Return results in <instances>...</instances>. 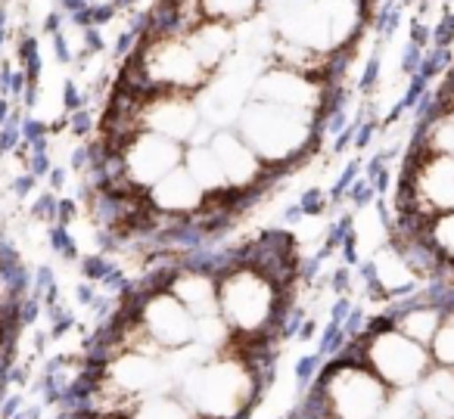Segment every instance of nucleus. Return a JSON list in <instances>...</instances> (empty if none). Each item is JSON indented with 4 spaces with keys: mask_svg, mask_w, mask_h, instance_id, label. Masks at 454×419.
Here are the masks:
<instances>
[{
    "mask_svg": "<svg viewBox=\"0 0 454 419\" xmlns=\"http://www.w3.org/2000/svg\"><path fill=\"white\" fill-rule=\"evenodd\" d=\"M274 379L255 369V363L234 345L224 354H212L193 367L181 382L177 394L200 419H253L259 400Z\"/></svg>",
    "mask_w": 454,
    "mask_h": 419,
    "instance_id": "nucleus-1",
    "label": "nucleus"
},
{
    "mask_svg": "<svg viewBox=\"0 0 454 419\" xmlns=\"http://www.w3.org/2000/svg\"><path fill=\"white\" fill-rule=\"evenodd\" d=\"M262 13L278 41L330 57L358 47L367 26V0H271Z\"/></svg>",
    "mask_w": 454,
    "mask_h": 419,
    "instance_id": "nucleus-2",
    "label": "nucleus"
},
{
    "mask_svg": "<svg viewBox=\"0 0 454 419\" xmlns=\"http://www.w3.org/2000/svg\"><path fill=\"white\" fill-rule=\"evenodd\" d=\"M296 292L280 289L271 276L259 274L249 264H237L218 274V314L240 342H259V338L286 342L284 320L299 301Z\"/></svg>",
    "mask_w": 454,
    "mask_h": 419,
    "instance_id": "nucleus-3",
    "label": "nucleus"
},
{
    "mask_svg": "<svg viewBox=\"0 0 454 419\" xmlns=\"http://www.w3.org/2000/svg\"><path fill=\"white\" fill-rule=\"evenodd\" d=\"M234 131L249 144V150L284 177L296 165H302L324 144L321 119L299 109H284L274 103L249 100L234 121Z\"/></svg>",
    "mask_w": 454,
    "mask_h": 419,
    "instance_id": "nucleus-4",
    "label": "nucleus"
},
{
    "mask_svg": "<svg viewBox=\"0 0 454 419\" xmlns=\"http://www.w3.org/2000/svg\"><path fill=\"white\" fill-rule=\"evenodd\" d=\"M324 407L327 419H380L392 400V388L371 373L358 357L340 351L324 361L309 392Z\"/></svg>",
    "mask_w": 454,
    "mask_h": 419,
    "instance_id": "nucleus-5",
    "label": "nucleus"
},
{
    "mask_svg": "<svg viewBox=\"0 0 454 419\" xmlns=\"http://www.w3.org/2000/svg\"><path fill=\"white\" fill-rule=\"evenodd\" d=\"M352 357H358L377 379H383L392 392H411L423 376L433 369L427 345L408 338L402 330L389 323L386 314L367 317L364 332L348 338L346 348Z\"/></svg>",
    "mask_w": 454,
    "mask_h": 419,
    "instance_id": "nucleus-6",
    "label": "nucleus"
},
{
    "mask_svg": "<svg viewBox=\"0 0 454 419\" xmlns=\"http://www.w3.org/2000/svg\"><path fill=\"white\" fill-rule=\"evenodd\" d=\"M128 59L144 72L153 94L196 97L212 81V75L196 63L193 50H190L184 38H144Z\"/></svg>",
    "mask_w": 454,
    "mask_h": 419,
    "instance_id": "nucleus-7",
    "label": "nucleus"
},
{
    "mask_svg": "<svg viewBox=\"0 0 454 419\" xmlns=\"http://www.w3.org/2000/svg\"><path fill=\"white\" fill-rule=\"evenodd\" d=\"M121 299L131 305L134 330L153 342L159 351H175L193 342L196 320L165 286L159 289H134L131 280L121 289Z\"/></svg>",
    "mask_w": 454,
    "mask_h": 419,
    "instance_id": "nucleus-8",
    "label": "nucleus"
},
{
    "mask_svg": "<svg viewBox=\"0 0 454 419\" xmlns=\"http://www.w3.org/2000/svg\"><path fill=\"white\" fill-rule=\"evenodd\" d=\"M215 159H218L221 171L227 177V187L234 196H243L249 202H259L278 187V177L253 150L249 144L234 131V128H215L208 137Z\"/></svg>",
    "mask_w": 454,
    "mask_h": 419,
    "instance_id": "nucleus-9",
    "label": "nucleus"
},
{
    "mask_svg": "<svg viewBox=\"0 0 454 419\" xmlns=\"http://www.w3.org/2000/svg\"><path fill=\"white\" fill-rule=\"evenodd\" d=\"M137 128L168 137L181 146L208 144L215 128L202 119V109L193 94H153L140 103Z\"/></svg>",
    "mask_w": 454,
    "mask_h": 419,
    "instance_id": "nucleus-10",
    "label": "nucleus"
},
{
    "mask_svg": "<svg viewBox=\"0 0 454 419\" xmlns=\"http://www.w3.org/2000/svg\"><path fill=\"white\" fill-rule=\"evenodd\" d=\"M121 162H125V181L134 190L146 193L153 183H159L165 175L181 168L184 146L168 137H159L153 131H137L119 146Z\"/></svg>",
    "mask_w": 454,
    "mask_h": 419,
    "instance_id": "nucleus-11",
    "label": "nucleus"
},
{
    "mask_svg": "<svg viewBox=\"0 0 454 419\" xmlns=\"http://www.w3.org/2000/svg\"><path fill=\"white\" fill-rule=\"evenodd\" d=\"M146 206L153 214L168 221H190L202 206H206V196L196 187L193 177L181 168H175L171 175H165L159 183H153L146 190Z\"/></svg>",
    "mask_w": 454,
    "mask_h": 419,
    "instance_id": "nucleus-12",
    "label": "nucleus"
},
{
    "mask_svg": "<svg viewBox=\"0 0 454 419\" xmlns=\"http://www.w3.org/2000/svg\"><path fill=\"white\" fill-rule=\"evenodd\" d=\"M165 289L193 314V320L218 314V274L212 270L177 261L165 280Z\"/></svg>",
    "mask_w": 454,
    "mask_h": 419,
    "instance_id": "nucleus-13",
    "label": "nucleus"
},
{
    "mask_svg": "<svg viewBox=\"0 0 454 419\" xmlns=\"http://www.w3.org/2000/svg\"><path fill=\"white\" fill-rule=\"evenodd\" d=\"M383 314L389 317V323L395 326V330H402L408 338H414V342H420V345H429L435 332H439V326L448 311L439 305V301L429 299L420 286L414 295H408V299L386 305Z\"/></svg>",
    "mask_w": 454,
    "mask_h": 419,
    "instance_id": "nucleus-14",
    "label": "nucleus"
},
{
    "mask_svg": "<svg viewBox=\"0 0 454 419\" xmlns=\"http://www.w3.org/2000/svg\"><path fill=\"white\" fill-rule=\"evenodd\" d=\"M181 165H184V171H187V175L196 181V187L202 190L206 202H240L243 214L249 212V199L231 193L224 171H221L218 159H215V152H212V146H208V144L184 146V162Z\"/></svg>",
    "mask_w": 454,
    "mask_h": 419,
    "instance_id": "nucleus-15",
    "label": "nucleus"
},
{
    "mask_svg": "<svg viewBox=\"0 0 454 419\" xmlns=\"http://www.w3.org/2000/svg\"><path fill=\"white\" fill-rule=\"evenodd\" d=\"M184 41H187L196 63H200L208 75H218V72L237 57V28L224 26V22H202V26H196Z\"/></svg>",
    "mask_w": 454,
    "mask_h": 419,
    "instance_id": "nucleus-16",
    "label": "nucleus"
},
{
    "mask_svg": "<svg viewBox=\"0 0 454 419\" xmlns=\"http://www.w3.org/2000/svg\"><path fill=\"white\" fill-rule=\"evenodd\" d=\"M125 419H200V416L190 410L181 394L168 392V394H153V398L134 400L128 407Z\"/></svg>",
    "mask_w": 454,
    "mask_h": 419,
    "instance_id": "nucleus-17",
    "label": "nucleus"
},
{
    "mask_svg": "<svg viewBox=\"0 0 454 419\" xmlns=\"http://www.w3.org/2000/svg\"><path fill=\"white\" fill-rule=\"evenodd\" d=\"M206 22H224V26H243L262 13L259 0H200Z\"/></svg>",
    "mask_w": 454,
    "mask_h": 419,
    "instance_id": "nucleus-18",
    "label": "nucleus"
},
{
    "mask_svg": "<svg viewBox=\"0 0 454 419\" xmlns=\"http://www.w3.org/2000/svg\"><path fill=\"white\" fill-rule=\"evenodd\" d=\"M193 342L200 348H206L208 354H224L237 345L234 330L224 323L221 314H212V317H200L196 320V330H193Z\"/></svg>",
    "mask_w": 454,
    "mask_h": 419,
    "instance_id": "nucleus-19",
    "label": "nucleus"
},
{
    "mask_svg": "<svg viewBox=\"0 0 454 419\" xmlns=\"http://www.w3.org/2000/svg\"><path fill=\"white\" fill-rule=\"evenodd\" d=\"M423 237H427L429 245L439 252V258L448 264V270H454V212L433 214Z\"/></svg>",
    "mask_w": 454,
    "mask_h": 419,
    "instance_id": "nucleus-20",
    "label": "nucleus"
},
{
    "mask_svg": "<svg viewBox=\"0 0 454 419\" xmlns=\"http://www.w3.org/2000/svg\"><path fill=\"white\" fill-rule=\"evenodd\" d=\"M427 351H429L433 367L454 369V307L445 314V320H442V326L433 336V342L427 345Z\"/></svg>",
    "mask_w": 454,
    "mask_h": 419,
    "instance_id": "nucleus-21",
    "label": "nucleus"
},
{
    "mask_svg": "<svg viewBox=\"0 0 454 419\" xmlns=\"http://www.w3.org/2000/svg\"><path fill=\"white\" fill-rule=\"evenodd\" d=\"M321 367H324V357L317 354V351H309V354H302L296 361V385L302 388V392H309V385L317 379Z\"/></svg>",
    "mask_w": 454,
    "mask_h": 419,
    "instance_id": "nucleus-22",
    "label": "nucleus"
},
{
    "mask_svg": "<svg viewBox=\"0 0 454 419\" xmlns=\"http://www.w3.org/2000/svg\"><path fill=\"white\" fill-rule=\"evenodd\" d=\"M22 332H10L0 326V367H16V348Z\"/></svg>",
    "mask_w": 454,
    "mask_h": 419,
    "instance_id": "nucleus-23",
    "label": "nucleus"
},
{
    "mask_svg": "<svg viewBox=\"0 0 454 419\" xmlns=\"http://www.w3.org/2000/svg\"><path fill=\"white\" fill-rule=\"evenodd\" d=\"M259 4H262V10H265V7H268V4H271V0H259Z\"/></svg>",
    "mask_w": 454,
    "mask_h": 419,
    "instance_id": "nucleus-24",
    "label": "nucleus"
},
{
    "mask_svg": "<svg viewBox=\"0 0 454 419\" xmlns=\"http://www.w3.org/2000/svg\"><path fill=\"white\" fill-rule=\"evenodd\" d=\"M109 419H125V416H109Z\"/></svg>",
    "mask_w": 454,
    "mask_h": 419,
    "instance_id": "nucleus-25",
    "label": "nucleus"
},
{
    "mask_svg": "<svg viewBox=\"0 0 454 419\" xmlns=\"http://www.w3.org/2000/svg\"><path fill=\"white\" fill-rule=\"evenodd\" d=\"M411 419H420V416H417V413H414V416H411Z\"/></svg>",
    "mask_w": 454,
    "mask_h": 419,
    "instance_id": "nucleus-26",
    "label": "nucleus"
}]
</instances>
